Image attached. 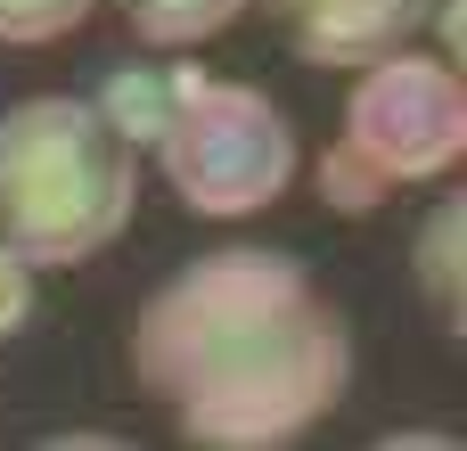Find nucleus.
Listing matches in <instances>:
<instances>
[{
    "mask_svg": "<svg viewBox=\"0 0 467 451\" xmlns=\"http://www.w3.org/2000/svg\"><path fill=\"white\" fill-rule=\"evenodd\" d=\"M123 362L189 451H296L353 386V320L296 255L213 246L156 279Z\"/></svg>",
    "mask_w": 467,
    "mask_h": 451,
    "instance_id": "f257e3e1",
    "label": "nucleus"
},
{
    "mask_svg": "<svg viewBox=\"0 0 467 451\" xmlns=\"http://www.w3.org/2000/svg\"><path fill=\"white\" fill-rule=\"evenodd\" d=\"M140 205V156L90 115V99H16L0 115V255L25 271L90 263Z\"/></svg>",
    "mask_w": 467,
    "mask_h": 451,
    "instance_id": "f03ea898",
    "label": "nucleus"
},
{
    "mask_svg": "<svg viewBox=\"0 0 467 451\" xmlns=\"http://www.w3.org/2000/svg\"><path fill=\"white\" fill-rule=\"evenodd\" d=\"M156 173L205 222L263 214L296 189V123L254 82L172 66V115L156 131Z\"/></svg>",
    "mask_w": 467,
    "mask_h": 451,
    "instance_id": "7ed1b4c3",
    "label": "nucleus"
},
{
    "mask_svg": "<svg viewBox=\"0 0 467 451\" xmlns=\"http://www.w3.org/2000/svg\"><path fill=\"white\" fill-rule=\"evenodd\" d=\"M337 156L378 189H410V181H443L467 156V82L460 66H443L435 49H402L361 66V82L345 90V131Z\"/></svg>",
    "mask_w": 467,
    "mask_h": 451,
    "instance_id": "20e7f679",
    "label": "nucleus"
},
{
    "mask_svg": "<svg viewBox=\"0 0 467 451\" xmlns=\"http://www.w3.org/2000/svg\"><path fill=\"white\" fill-rule=\"evenodd\" d=\"M263 16L279 25V41L304 66H378L419 49L435 0H263Z\"/></svg>",
    "mask_w": 467,
    "mask_h": 451,
    "instance_id": "39448f33",
    "label": "nucleus"
},
{
    "mask_svg": "<svg viewBox=\"0 0 467 451\" xmlns=\"http://www.w3.org/2000/svg\"><path fill=\"white\" fill-rule=\"evenodd\" d=\"M460 238H467V197H443V205L427 214L419 246H410V263H419V296H427V312H435L443 337H467V263H460Z\"/></svg>",
    "mask_w": 467,
    "mask_h": 451,
    "instance_id": "423d86ee",
    "label": "nucleus"
},
{
    "mask_svg": "<svg viewBox=\"0 0 467 451\" xmlns=\"http://www.w3.org/2000/svg\"><path fill=\"white\" fill-rule=\"evenodd\" d=\"M90 115H99L131 156L156 148V131H164V115H172V66H107Z\"/></svg>",
    "mask_w": 467,
    "mask_h": 451,
    "instance_id": "0eeeda50",
    "label": "nucleus"
},
{
    "mask_svg": "<svg viewBox=\"0 0 467 451\" xmlns=\"http://www.w3.org/2000/svg\"><path fill=\"white\" fill-rule=\"evenodd\" d=\"M148 49H197L213 33H230L246 16V0H107Z\"/></svg>",
    "mask_w": 467,
    "mask_h": 451,
    "instance_id": "6e6552de",
    "label": "nucleus"
},
{
    "mask_svg": "<svg viewBox=\"0 0 467 451\" xmlns=\"http://www.w3.org/2000/svg\"><path fill=\"white\" fill-rule=\"evenodd\" d=\"M99 0H0V49H41V41H66Z\"/></svg>",
    "mask_w": 467,
    "mask_h": 451,
    "instance_id": "1a4fd4ad",
    "label": "nucleus"
},
{
    "mask_svg": "<svg viewBox=\"0 0 467 451\" xmlns=\"http://www.w3.org/2000/svg\"><path fill=\"white\" fill-rule=\"evenodd\" d=\"M312 181H320V205H328V214H378V205H386V197H378V189H369L337 148L320 156V173H312Z\"/></svg>",
    "mask_w": 467,
    "mask_h": 451,
    "instance_id": "9d476101",
    "label": "nucleus"
},
{
    "mask_svg": "<svg viewBox=\"0 0 467 451\" xmlns=\"http://www.w3.org/2000/svg\"><path fill=\"white\" fill-rule=\"evenodd\" d=\"M25 320H33V271H25L16 255H0V345H8Z\"/></svg>",
    "mask_w": 467,
    "mask_h": 451,
    "instance_id": "9b49d317",
    "label": "nucleus"
},
{
    "mask_svg": "<svg viewBox=\"0 0 467 451\" xmlns=\"http://www.w3.org/2000/svg\"><path fill=\"white\" fill-rule=\"evenodd\" d=\"M369 451H460V435H443V427H402V435H378Z\"/></svg>",
    "mask_w": 467,
    "mask_h": 451,
    "instance_id": "f8f14e48",
    "label": "nucleus"
},
{
    "mask_svg": "<svg viewBox=\"0 0 467 451\" xmlns=\"http://www.w3.org/2000/svg\"><path fill=\"white\" fill-rule=\"evenodd\" d=\"M33 451H140V444H123V435H99V427H74V435H41Z\"/></svg>",
    "mask_w": 467,
    "mask_h": 451,
    "instance_id": "ddd939ff",
    "label": "nucleus"
}]
</instances>
